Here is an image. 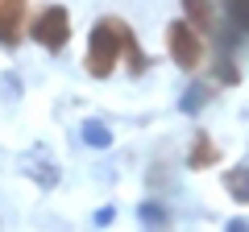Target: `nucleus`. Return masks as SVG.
Listing matches in <instances>:
<instances>
[{
  "label": "nucleus",
  "mask_w": 249,
  "mask_h": 232,
  "mask_svg": "<svg viewBox=\"0 0 249 232\" xmlns=\"http://www.w3.org/2000/svg\"><path fill=\"white\" fill-rule=\"evenodd\" d=\"M133 46H137V37L121 17H100L96 29L88 33V58H83L88 63V75L91 79H108L116 71V63L129 58Z\"/></svg>",
  "instance_id": "1"
},
{
  "label": "nucleus",
  "mask_w": 249,
  "mask_h": 232,
  "mask_svg": "<svg viewBox=\"0 0 249 232\" xmlns=\"http://www.w3.org/2000/svg\"><path fill=\"white\" fill-rule=\"evenodd\" d=\"M166 50H170V58H175L183 71H199V66L208 63L204 33H199L187 17H178V21H170V25H166Z\"/></svg>",
  "instance_id": "2"
},
{
  "label": "nucleus",
  "mask_w": 249,
  "mask_h": 232,
  "mask_svg": "<svg viewBox=\"0 0 249 232\" xmlns=\"http://www.w3.org/2000/svg\"><path fill=\"white\" fill-rule=\"evenodd\" d=\"M29 37L37 46H46V50H62V46L71 42V13L62 9V4H46L34 17V25H29Z\"/></svg>",
  "instance_id": "3"
},
{
  "label": "nucleus",
  "mask_w": 249,
  "mask_h": 232,
  "mask_svg": "<svg viewBox=\"0 0 249 232\" xmlns=\"http://www.w3.org/2000/svg\"><path fill=\"white\" fill-rule=\"evenodd\" d=\"M25 9H29V0H0V46H17L21 42Z\"/></svg>",
  "instance_id": "4"
},
{
  "label": "nucleus",
  "mask_w": 249,
  "mask_h": 232,
  "mask_svg": "<svg viewBox=\"0 0 249 232\" xmlns=\"http://www.w3.org/2000/svg\"><path fill=\"white\" fill-rule=\"evenodd\" d=\"M178 4H183V17L199 33H216V4L212 0H178Z\"/></svg>",
  "instance_id": "5"
},
{
  "label": "nucleus",
  "mask_w": 249,
  "mask_h": 232,
  "mask_svg": "<svg viewBox=\"0 0 249 232\" xmlns=\"http://www.w3.org/2000/svg\"><path fill=\"white\" fill-rule=\"evenodd\" d=\"M216 162H220V149L212 145L208 133H199L196 145H191V153H187V166H191V170H208V166H216Z\"/></svg>",
  "instance_id": "6"
},
{
  "label": "nucleus",
  "mask_w": 249,
  "mask_h": 232,
  "mask_svg": "<svg viewBox=\"0 0 249 232\" xmlns=\"http://www.w3.org/2000/svg\"><path fill=\"white\" fill-rule=\"evenodd\" d=\"M224 187H229V195L237 199V203H249V170H229V179H224Z\"/></svg>",
  "instance_id": "7"
},
{
  "label": "nucleus",
  "mask_w": 249,
  "mask_h": 232,
  "mask_svg": "<svg viewBox=\"0 0 249 232\" xmlns=\"http://www.w3.org/2000/svg\"><path fill=\"white\" fill-rule=\"evenodd\" d=\"M241 4H249V0H241Z\"/></svg>",
  "instance_id": "8"
}]
</instances>
